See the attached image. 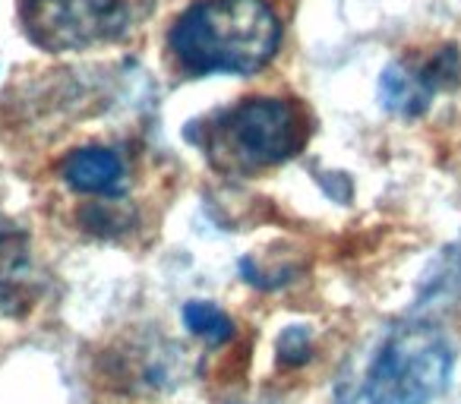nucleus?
Instances as JSON below:
<instances>
[{
	"label": "nucleus",
	"mask_w": 461,
	"mask_h": 404,
	"mask_svg": "<svg viewBox=\"0 0 461 404\" xmlns=\"http://www.w3.org/2000/svg\"><path fill=\"white\" fill-rule=\"evenodd\" d=\"M455 347L433 322L389 326L335 382V404H427L448 389Z\"/></svg>",
	"instance_id": "obj_1"
},
{
	"label": "nucleus",
	"mask_w": 461,
	"mask_h": 404,
	"mask_svg": "<svg viewBox=\"0 0 461 404\" xmlns=\"http://www.w3.org/2000/svg\"><path fill=\"white\" fill-rule=\"evenodd\" d=\"M282 26L266 0H199L174 22L167 45L193 76H250L278 51Z\"/></svg>",
	"instance_id": "obj_2"
},
{
	"label": "nucleus",
	"mask_w": 461,
	"mask_h": 404,
	"mask_svg": "<svg viewBox=\"0 0 461 404\" xmlns=\"http://www.w3.org/2000/svg\"><path fill=\"white\" fill-rule=\"evenodd\" d=\"M307 121L297 104L282 98H247L205 123L203 148L224 174H250L301 152Z\"/></svg>",
	"instance_id": "obj_3"
},
{
	"label": "nucleus",
	"mask_w": 461,
	"mask_h": 404,
	"mask_svg": "<svg viewBox=\"0 0 461 404\" xmlns=\"http://www.w3.org/2000/svg\"><path fill=\"white\" fill-rule=\"evenodd\" d=\"M23 29L41 51H79L127 29L123 0H23Z\"/></svg>",
	"instance_id": "obj_4"
},
{
	"label": "nucleus",
	"mask_w": 461,
	"mask_h": 404,
	"mask_svg": "<svg viewBox=\"0 0 461 404\" xmlns=\"http://www.w3.org/2000/svg\"><path fill=\"white\" fill-rule=\"evenodd\" d=\"M461 79L458 48H442L423 64L395 60L379 76V104L398 117H420L433 104L436 92L452 89Z\"/></svg>",
	"instance_id": "obj_5"
},
{
	"label": "nucleus",
	"mask_w": 461,
	"mask_h": 404,
	"mask_svg": "<svg viewBox=\"0 0 461 404\" xmlns=\"http://www.w3.org/2000/svg\"><path fill=\"white\" fill-rule=\"evenodd\" d=\"M32 307V256L26 234L0 215V313L20 316Z\"/></svg>",
	"instance_id": "obj_6"
},
{
	"label": "nucleus",
	"mask_w": 461,
	"mask_h": 404,
	"mask_svg": "<svg viewBox=\"0 0 461 404\" xmlns=\"http://www.w3.org/2000/svg\"><path fill=\"white\" fill-rule=\"evenodd\" d=\"M60 174H64V180L77 193L117 196L127 186V171H123L121 155L104 146H86L70 152L64 158V165H60Z\"/></svg>",
	"instance_id": "obj_7"
},
{
	"label": "nucleus",
	"mask_w": 461,
	"mask_h": 404,
	"mask_svg": "<svg viewBox=\"0 0 461 404\" xmlns=\"http://www.w3.org/2000/svg\"><path fill=\"white\" fill-rule=\"evenodd\" d=\"M461 297V247H448L433 259L429 272L420 282V294L414 303V319L423 310H446Z\"/></svg>",
	"instance_id": "obj_8"
},
{
	"label": "nucleus",
	"mask_w": 461,
	"mask_h": 404,
	"mask_svg": "<svg viewBox=\"0 0 461 404\" xmlns=\"http://www.w3.org/2000/svg\"><path fill=\"white\" fill-rule=\"evenodd\" d=\"M184 322L196 338L209 341V345H224V341L234 338V322H230V316L209 301H190L186 303Z\"/></svg>",
	"instance_id": "obj_9"
},
{
	"label": "nucleus",
	"mask_w": 461,
	"mask_h": 404,
	"mask_svg": "<svg viewBox=\"0 0 461 404\" xmlns=\"http://www.w3.org/2000/svg\"><path fill=\"white\" fill-rule=\"evenodd\" d=\"M313 357V335L307 326H288L278 335V360L288 366H301Z\"/></svg>",
	"instance_id": "obj_10"
}]
</instances>
